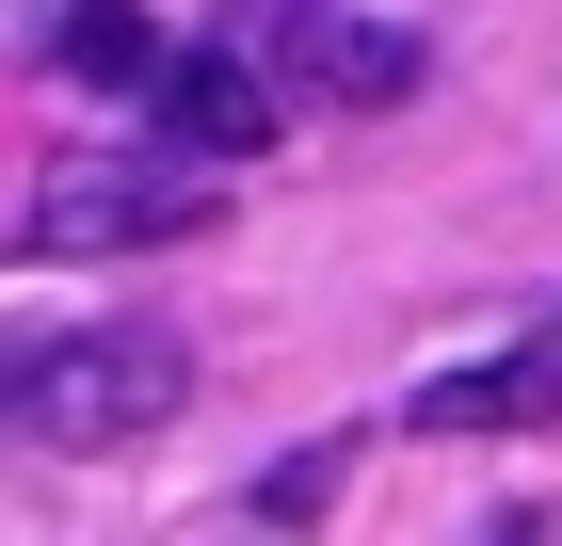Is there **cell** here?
Returning a JSON list of instances; mask_svg holds the SVG:
<instances>
[{
    "instance_id": "6da1fadb",
    "label": "cell",
    "mask_w": 562,
    "mask_h": 546,
    "mask_svg": "<svg viewBox=\"0 0 562 546\" xmlns=\"http://www.w3.org/2000/svg\"><path fill=\"white\" fill-rule=\"evenodd\" d=\"M177 402H193L177 322H48L0 354V434L16 450H145Z\"/></svg>"
},
{
    "instance_id": "7a4b0ae2",
    "label": "cell",
    "mask_w": 562,
    "mask_h": 546,
    "mask_svg": "<svg viewBox=\"0 0 562 546\" xmlns=\"http://www.w3.org/2000/svg\"><path fill=\"white\" fill-rule=\"evenodd\" d=\"M241 65H258L290 113H402L434 81L402 16H353V0H241Z\"/></svg>"
},
{
    "instance_id": "3957f363",
    "label": "cell",
    "mask_w": 562,
    "mask_h": 546,
    "mask_svg": "<svg viewBox=\"0 0 562 546\" xmlns=\"http://www.w3.org/2000/svg\"><path fill=\"white\" fill-rule=\"evenodd\" d=\"M210 210H225V177L193 161V145H177V161H65L33 210H16V242L33 257H161V242H193Z\"/></svg>"
},
{
    "instance_id": "277c9868",
    "label": "cell",
    "mask_w": 562,
    "mask_h": 546,
    "mask_svg": "<svg viewBox=\"0 0 562 546\" xmlns=\"http://www.w3.org/2000/svg\"><path fill=\"white\" fill-rule=\"evenodd\" d=\"M145 97H161V129L193 145V161H258L273 113H290V97H273L241 48H161V65H145Z\"/></svg>"
},
{
    "instance_id": "5b68a950",
    "label": "cell",
    "mask_w": 562,
    "mask_h": 546,
    "mask_svg": "<svg viewBox=\"0 0 562 546\" xmlns=\"http://www.w3.org/2000/svg\"><path fill=\"white\" fill-rule=\"evenodd\" d=\"M515 419H562V337H547V354H482V370H434V386H418V434H515Z\"/></svg>"
},
{
    "instance_id": "8992f818",
    "label": "cell",
    "mask_w": 562,
    "mask_h": 546,
    "mask_svg": "<svg viewBox=\"0 0 562 546\" xmlns=\"http://www.w3.org/2000/svg\"><path fill=\"white\" fill-rule=\"evenodd\" d=\"M145 65H161V33H145L130 0H65V81H97V97H145Z\"/></svg>"
},
{
    "instance_id": "52a82bcc",
    "label": "cell",
    "mask_w": 562,
    "mask_h": 546,
    "mask_svg": "<svg viewBox=\"0 0 562 546\" xmlns=\"http://www.w3.org/2000/svg\"><path fill=\"white\" fill-rule=\"evenodd\" d=\"M353 482V434H322V450H290V466H258V514H322Z\"/></svg>"
}]
</instances>
